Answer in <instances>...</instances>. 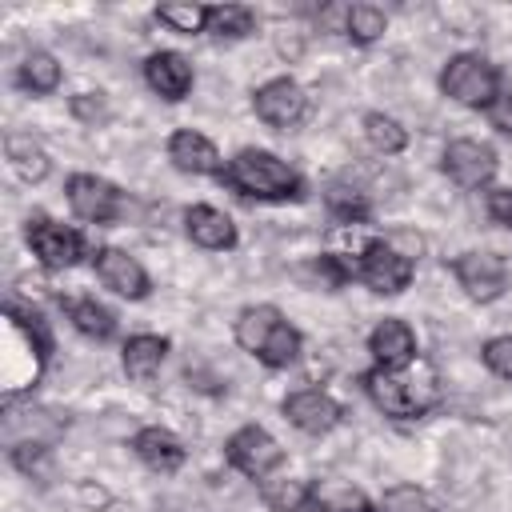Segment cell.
<instances>
[{"label":"cell","instance_id":"1","mask_svg":"<svg viewBox=\"0 0 512 512\" xmlns=\"http://www.w3.org/2000/svg\"><path fill=\"white\" fill-rule=\"evenodd\" d=\"M360 384H364L368 400L392 420H416L440 404V376L424 356H416L404 368H380L376 364L360 376Z\"/></svg>","mask_w":512,"mask_h":512},{"label":"cell","instance_id":"2","mask_svg":"<svg viewBox=\"0 0 512 512\" xmlns=\"http://www.w3.org/2000/svg\"><path fill=\"white\" fill-rule=\"evenodd\" d=\"M220 184L244 200H264V204H288L304 196V176L268 148H240L232 160H224Z\"/></svg>","mask_w":512,"mask_h":512},{"label":"cell","instance_id":"3","mask_svg":"<svg viewBox=\"0 0 512 512\" xmlns=\"http://www.w3.org/2000/svg\"><path fill=\"white\" fill-rule=\"evenodd\" d=\"M440 92L464 108H488L500 96V72L480 52H456L440 72Z\"/></svg>","mask_w":512,"mask_h":512},{"label":"cell","instance_id":"4","mask_svg":"<svg viewBox=\"0 0 512 512\" xmlns=\"http://www.w3.org/2000/svg\"><path fill=\"white\" fill-rule=\"evenodd\" d=\"M64 196H68V208L88 224H116L132 208V200L96 172H72L64 184Z\"/></svg>","mask_w":512,"mask_h":512},{"label":"cell","instance_id":"5","mask_svg":"<svg viewBox=\"0 0 512 512\" xmlns=\"http://www.w3.org/2000/svg\"><path fill=\"white\" fill-rule=\"evenodd\" d=\"M24 236H28L32 256H36L48 272L76 268V264H80V256H84V236H80L72 224L52 220L48 212H32V216H28V224H24Z\"/></svg>","mask_w":512,"mask_h":512},{"label":"cell","instance_id":"6","mask_svg":"<svg viewBox=\"0 0 512 512\" xmlns=\"http://www.w3.org/2000/svg\"><path fill=\"white\" fill-rule=\"evenodd\" d=\"M412 276H416V264L404 252H396L384 236L368 240L360 248V256H356V280L368 284L380 296H400L412 284Z\"/></svg>","mask_w":512,"mask_h":512},{"label":"cell","instance_id":"7","mask_svg":"<svg viewBox=\"0 0 512 512\" xmlns=\"http://www.w3.org/2000/svg\"><path fill=\"white\" fill-rule=\"evenodd\" d=\"M224 456H228V464H232L236 472H244L248 480H264V476H272V472L284 464L280 440H276L268 428H260V424L236 428V432L224 440Z\"/></svg>","mask_w":512,"mask_h":512},{"label":"cell","instance_id":"8","mask_svg":"<svg viewBox=\"0 0 512 512\" xmlns=\"http://www.w3.org/2000/svg\"><path fill=\"white\" fill-rule=\"evenodd\" d=\"M500 160H496V148L484 144V140H472V136H460V140H448L444 156H440V172L464 188V192H476V188H488L492 176H496Z\"/></svg>","mask_w":512,"mask_h":512},{"label":"cell","instance_id":"9","mask_svg":"<svg viewBox=\"0 0 512 512\" xmlns=\"http://www.w3.org/2000/svg\"><path fill=\"white\" fill-rule=\"evenodd\" d=\"M452 276L456 284L464 288L468 300L476 304H492L504 296L508 288V264L496 256V252H484V248H472V252H460L452 260Z\"/></svg>","mask_w":512,"mask_h":512},{"label":"cell","instance_id":"10","mask_svg":"<svg viewBox=\"0 0 512 512\" xmlns=\"http://www.w3.org/2000/svg\"><path fill=\"white\" fill-rule=\"evenodd\" d=\"M252 112H256L268 128L288 132V128H296V124L304 120L308 96H304V88H300L292 76H272V80H264V84L252 92Z\"/></svg>","mask_w":512,"mask_h":512},{"label":"cell","instance_id":"11","mask_svg":"<svg viewBox=\"0 0 512 512\" xmlns=\"http://www.w3.org/2000/svg\"><path fill=\"white\" fill-rule=\"evenodd\" d=\"M92 268H96V280L104 288H112L116 296H124V300H144L148 288H152L144 264L136 256H128L124 248H112V244L96 248L92 252Z\"/></svg>","mask_w":512,"mask_h":512},{"label":"cell","instance_id":"12","mask_svg":"<svg viewBox=\"0 0 512 512\" xmlns=\"http://www.w3.org/2000/svg\"><path fill=\"white\" fill-rule=\"evenodd\" d=\"M284 420L300 428L304 436H324L344 420V408L324 392V388H296L284 396Z\"/></svg>","mask_w":512,"mask_h":512},{"label":"cell","instance_id":"13","mask_svg":"<svg viewBox=\"0 0 512 512\" xmlns=\"http://www.w3.org/2000/svg\"><path fill=\"white\" fill-rule=\"evenodd\" d=\"M192 64L184 52H172V48H160L144 60V84L160 96V100H184L192 92Z\"/></svg>","mask_w":512,"mask_h":512},{"label":"cell","instance_id":"14","mask_svg":"<svg viewBox=\"0 0 512 512\" xmlns=\"http://www.w3.org/2000/svg\"><path fill=\"white\" fill-rule=\"evenodd\" d=\"M168 160L188 176H220L224 172L220 148L196 128H176L168 136Z\"/></svg>","mask_w":512,"mask_h":512},{"label":"cell","instance_id":"15","mask_svg":"<svg viewBox=\"0 0 512 512\" xmlns=\"http://www.w3.org/2000/svg\"><path fill=\"white\" fill-rule=\"evenodd\" d=\"M368 352H372V360H376L380 368H404V364L416 360L420 348H416V332H412L408 320L384 316V320L368 332Z\"/></svg>","mask_w":512,"mask_h":512},{"label":"cell","instance_id":"16","mask_svg":"<svg viewBox=\"0 0 512 512\" xmlns=\"http://www.w3.org/2000/svg\"><path fill=\"white\" fill-rule=\"evenodd\" d=\"M132 452L140 456V464H144V468H152V472H160V476L180 472V468H184V460H188V448L180 444V436H176V432H168V428H160V424L140 428V432L132 436Z\"/></svg>","mask_w":512,"mask_h":512},{"label":"cell","instance_id":"17","mask_svg":"<svg viewBox=\"0 0 512 512\" xmlns=\"http://www.w3.org/2000/svg\"><path fill=\"white\" fill-rule=\"evenodd\" d=\"M184 232L196 248H208V252H224V248H236V224L228 212H220L216 204H192L184 212Z\"/></svg>","mask_w":512,"mask_h":512},{"label":"cell","instance_id":"18","mask_svg":"<svg viewBox=\"0 0 512 512\" xmlns=\"http://www.w3.org/2000/svg\"><path fill=\"white\" fill-rule=\"evenodd\" d=\"M164 356H168V340H164V336H156V332H136V336L124 340V352H120L124 376H128L132 384H152V380L160 376V368H164Z\"/></svg>","mask_w":512,"mask_h":512},{"label":"cell","instance_id":"19","mask_svg":"<svg viewBox=\"0 0 512 512\" xmlns=\"http://www.w3.org/2000/svg\"><path fill=\"white\" fill-rule=\"evenodd\" d=\"M280 324H284V316H280L276 304H248V308H240L232 332H236V344H240L244 352L260 356V348L268 344V336H272Z\"/></svg>","mask_w":512,"mask_h":512},{"label":"cell","instance_id":"20","mask_svg":"<svg viewBox=\"0 0 512 512\" xmlns=\"http://www.w3.org/2000/svg\"><path fill=\"white\" fill-rule=\"evenodd\" d=\"M4 156H8V168H12L24 184H40V180L52 172L48 152H44L32 136H24V132H8V136H4Z\"/></svg>","mask_w":512,"mask_h":512},{"label":"cell","instance_id":"21","mask_svg":"<svg viewBox=\"0 0 512 512\" xmlns=\"http://www.w3.org/2000/svg\"><path fill=\"white\" fill-rule=\"evenodd\" d=\"M64 316L72 320V328L88 340H112L116 332V316L96 300V296H64Z\"/></svg>","mask_w":512,"mask_h":512},{"label":"cell","instance_id":"22","mask_svg":"<svg viewBox=\"0 0 512 512\" xmlns=\"http://www.w3.org/2000/svg\"><path fill=\"white\" fill-rule=\"evenodd\" d=\"M308 504L316 512H376V504L368 500V492L356 488V484H348V480H316Z\"/></svg>","mask_w":512,"mask_h":512},{"label":"cell","instance_id":"23","mask_svg":"<svg viewBox=\"0 0 512 512\" xmlns=\"http://www.w3.org/2000/svg\"><path fill=\"white\" fill-rule=\"evenodd\" d=\"M60 80H64L60 60H56L52 52H44V48H32V52L20 60V68H16V84H20L24 92H32V96H48V92H56Z\"/></svg>","mask_w":512,"mask_h":512},{"label":"cell","instance_id":"24","mask_svg":"<svg viewBox=\"0 0 512 512\" xmlns=\"http://www.w3.org/2000/svg\"><path fill=\"white\" fill-rule=\"evenodd\" d=\"M208 32L220 40H244L256 32V12L248 4H208Z\"/></svg>","mask_w":512,"mask_h":512},{"label":"cell","instance_id":"25","mask_svg":"<svg viewBox=\"0 0 512 512\" xmlns=\"http://www.w3.org/2000/svg\"><path fill=\"white\" fill-rule=\"evenodd\" d=\"M364 140L380 156H396V152L408 148V128L388 112H364Z\"/></svg>","mask_w":512,"mask_h":512},{"label":"cell","instance_id":"26","mask_svg":"<svg viewBox=\"0 0 512 512\" xmlns=\"http://www.w3.org/2000/svg\"><path fill=\"white\" fill-rule=\"evenodd\" d=\"M260 496H264V504L272 512H296V508H308L312 484L292 480V476H264L260 480Z\"/></svg>","mask_w":512,"mask_h":512},{"label":"cell","instance_id":"27","mask_svg":"<svg viewBox=\"0 0 512 512\" xmlns=\"http://www.w3.org/2000/svg\"><path fill=\"white\" fill-rule=\"evenodd\" d=\"M388 32V12L376 4H352L344 12V36L352 44H376Z\"/></svg>","mask_w":512,"mask_h":512},{"label":"cell","instance_id":"28","mask_svg":"<svg viewBox=\"0 0 512 512\" xmlns=\"http://www.w3.org/2000/svg\"><path fill=\"white\" fill-rule=\"evenodd\" d=\"M328 216L336 220V224H364L368 216H372V204H368V196L360 192V188H348V184H332L328 188Z\"/></svg>","mask_w":512,"mask_h":512},{"label":"cell","instance_id":"29","mask_svg":"<svg viewBox=\"0 0 512 512\" xmlns=\"http://www.w3.org/2000/svg\"><path fill=\"white\" fill-rule=\"evenodd\" d=\"M156 20L176 36H196L208 32V4H160Z\"/></svg>","mask_w":512,"mask_h":512},{"label":"cell","instance_id":"30","mask_svg":"<svg viewBox=\"0 0 512 512\" xmlns=\"http://www.w3.org/2000/svg\"><path fill=\"white\" fill-rule=\"evenodd\" d=\"M300 344H304V340H300V332L284 320V324L268 336V344L260 348V356H256V360H260V364H268V368H288V364L300 356Z\"/></svg>","mask_w":512,"mask_h":512},{"label":"cell","instance_id":"31","mask_svg":"<svg viewBox=\"0 0 512 512\" xmlns=\"http://www.w3.org/2000/svg\"><path fill=\"white\" fill-rule=\"evenodd\" d=\"M380 512H436V504L420 484H392L380 496Z\"/></svg>","mask_w":512,"mask_h":512},{"label":"cell","instance_id":"32","mask_svg":"<svg viewBox=\"0 0 512 512\" xmlns=\"http://www.w3.org/2000/svg\"><path fill=\"white\" fill-rule=\"evenodd\" d=\"M312 272L320 276V284L340 288V284L356 280V256L348 260V256H340V252H320V256L312 260Z\"/></svg>","mask_w":512,"mask_h":512},{"label":"cell","instance_id":"33","mask_svg":"<svg viewBox=\"0 0 512 512\" xmlns=\"http://www.w3.org/2000/svg\"><path fill=\"white\" fill-rule=\"evenodd\" d=\"M72 116L76 120H84V124H104L108 116H112V108H108V96L104 92H80V96H72Z\"/></svg>","mask_w":512,"mask_h":512},{"label":"cell","instance_id":"34","mask_svg":"<svg viewBox=\"0 0 512 512\" xmlns=\"http://www.w3.org/2000/svg\"><path fill=\"white\" fill-rule=\"evenodd\" d=\"M488 372H496L500 380H512V336H492L484 348H480Z\"/></svg>","mask_w":512,"mask_h":512},{"label":"cell","instance_id":"35","mask_svg":"<svg viewBox=\"0 0 512 512\" xmlns=\"http://www.w3.org/2000/svg\"><path fill=\"white\" fill-rule=\"evenodd\" d=\"M484 116H488V124H492L500 136H512V92L500 88V96L484 108Z\"/></svg>","mask_w":512,"mask_h":512},{"label":"cell","instance_id":"36","mask_svg":"<svg viewBox=\"0 0 512 512\" xmlns=\"http://www.w3.org/2000/svg\"><path fill=\"white\" fill-rule=\"evenodd\" d=\"M484 208H488V216H492L496 224L512 228V188H488Z\"/></svg>","mask_w":512,"mask_h":512},{"label":"cell","instance_id":"37","mask_svg":"<svg viewBox=\"0 0 512 512\" xmlns=\"http://www.w3.org/2000/svg\"><path fill=\"white\" fill-rule=\"evenodd\" d=\"M44 460H48V448L36 444V440H24V444L12 448V464H16L20 472H28V476H32V468H40Z\"/></svg>","mask_w":512,"mask_h":512},{"label":"cell","instance_id":"38","mask_svg":"<svg viewBox=\"0 0 512 512\" xmlns=\"http://www.w3.org/2000/svg\"><path fill=\"white\" fill-rule=\"evenodd\" d=\"M384 240H388V244H392L396 252H404V256H408L412 264H416V260H420V252H424V240H420V236H416L412 228H396V232H388Z\"/></svg>","mask_w":512,"mask_h":512},{"label":"cell","instance_id":"39","mask_svg":"<svg viewBox=\"0 0 512 512\" xmlns=\"http://www.w3.org/2000/svg\"><path fill=\"white\" fill-rule=\"evenodd\" d=\"M80 492H84V500H88V504H108V492H104V488H92V484H84Z\"/></svg>","mask_w":512,"mask_h":512},{"label":"cell","instance_id":"40","mask_svg":"<svg viewBox=\"0 0 512 512\" xmlns=\"http://www.w3.org/2000/svg\"><path fill=\"white\" fill-rule=\"evenodd\" d=\"M296 512H304V508H296Z\"/></svg>","mask_w":512,"mask_h":512}]
</instances>
